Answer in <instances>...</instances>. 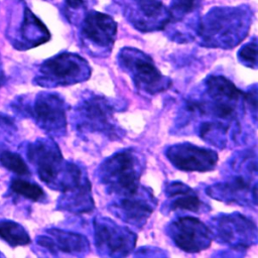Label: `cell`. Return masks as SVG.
I'll return each mask as SVG.
<instances>
[{
    "label": "cell",
    "instance_id": "cell-9",
    "mask_svg": "<svg viewBox=\"0 0 258 258\" xmlns=\"http://www.w3.org/2000/svg\"><path fill=\"white\" fill-rule=\"evenodd\" d=\"M26 155L39 179L50 188L58 190L67 161L57 144L51 138H38L27 145Z\"/></svg>",
    "mask_w": 258,
    "mask_h": 258
},
{
    "label": "cell",
    "instance_id": "cell-15",
    "mask_svg": "<svg viewBox=\"0 0 258 258\" xmlns=\"http://www.w3.org/2000/svg\"><path fill=\"white\" fill-rule=\"evenodd\" d=\"M125 15L142 32L164 29L170 21V12L160 0H127Z\"/></svg>",
    "mask_w": 258,
    "mask_h": 258
},
{
    "label": "cell",
    "instance_id": "cell-25",
    "mask_svg": "<svg viewBox=\"0 0 258 258\" xmlns=\"http://www.w3.org/2000/svg\"><path fill=\"white\" fill-rule=\"evenodd\" d=\"M85 9L84 0H67L66 1V14L67 17H75L76 13Z\"/></svg>",
    "mask_w": 258,
    "mask_h": 258
},
{
    "label": "cell",
    "instance_id": "cell-3",
    "mask_svg": "<svg viewBox=\"0 0 258 258\" xmlns=\"http://www.w3.org/2000/svg\"><path fill=\"white\" fill-rule=\"evenodd\" d=\"M144 158L134 148H125L106 158L97 175L105 190L114 199L134 195L142 186L140 177L144 170Z\"/></svg>",
    "mask_w": 258,
    "mask_h": 258
},
{
    "label": "cell",
    "instance_id": "cell-7",
    "mask_svg": "<svg viewBox=\"0 0 258 258\" xmlns=\"http://www.w3.org/2000/svg\"><path fill=\"white\" fill-rule=\"evenodd\" d=\"M58 191L57 208L76 215L90 214L94 208L90 179L86 171L77 163L67 161Z\"/></svg>",
    "mask_w": 258,
    "mask_h": 258
},
{
    "label": "cell",
    "instance_id": "cell-14",
    "mask_svg": "<svg viewBox=\"0 0 258 258\" xmlns=\"http://www.w3.org/2000/svg\"><path fill=\"white\" fill-rule=\"evenodd\" d=\"M156 205L157 200L152 190L142 185L134 195L113 199L109 211L124 223L140 229L146 224Z\"/></svg>",
    "mask_w": 258,
    "mask_h": 258
},
{
    "label": "cell",
    "instance_id": "cell-13",
    "mask_svg": "<svg viewBox=\"0 0 258 258\" xmlns=\"http://www.w3.org/2000/svg\"><path fill=\"white\" fill-rule=\"evenodd\" d=\"M166 233L177 248L188 253L206 250L213 240L209 226L190 216L179 217L171 221L167 225Z\"/></svg>",
    "mask_w": 258,
    "mask_h": 258
},
{
    "label": "cell",
    "instance_id": "cell-12",
    "mask_svg": "<svg viewBox=\"0 0 258 258\" xmlns=\"http://www.w3.org/2000/svg\"><path fill=\"white\" fill-rule=\"evenodd\" d=\"M29 115L37 126L51 137L63 136L67 132V105L55 93H38L32 105L28 107Z\"/></svg>",
    "mask_w": 258,
    "mask_h": 258
},
{
    "label": "cell",
    "instance_id": "cell-11",
    "mask_svg": "<svg viewBox=\"0 0 258 258\" xmlns=\"http://www.w3.org/2000/svg\"><path fill=\"white\" fill-rule=\"evenodd\" d=\"M117 34L115 20L102 12L91 10L86 13L81 24V40L88 52L106 56L110 53Z\"/></svg>",
    "mask_w": 258,
    "mask_h": 258
},
{
    "label": "cell",
    "instance_id": "cell-26",
    "mask_svg": "<svg viewBox=\"0 0 258 258\" xmlns=\"http://www.w3.org/2000/svg\"><path fill=\"white\" fill-rule=\"evenodd\" d=\"M5 82V76H4V71L2 68V63H1V59H0V87L4 84Z\"/></svg>",
    "mask_w": 258,
    "mask_h": 258
},
{
    "label": "cell",
    "instance_id": "cell-6",
    "mask_svg": "<svg viewBox=\"0 0 258 258\" xmlns=\"http://www.w3.org/2000/svg\"><path fill=\"white\" fill-rule=\"evenodd\" d=\"M90 76L91 68L84 57L72 52H60L40 64L34 84L44 88L66 87L85 82Z\"/></svg>",
    "mask_w": 258,
    "mask_h": 258
},
{
    "label": "cell",
    "instance_id": "cell-5",
    "mask_svg": "<svg viewBox=\"0 0 258 258\" xmlns=\"http://www.w3.org/2000/svg\"><path fill=\"white\" fill-rule=\"evenodd\" d=\"M118 62L139 91L156 95L170 88L171 81L156 68L151 56L135 47H123L118 53Z\"/></svg>",
    "mask_w": 258,
    "mask_h": 258
},
{
    "label": "cell",
    "instance_id": "cell-4",
    "mask_svg": "<svg viewBox=\"0 0 258 258\" xmlns=\"http://www.w3.org/2000/svg\"><path fill=\"white\" fill-rule=\"evenodd\" d=\"M116 105L111 99L95 94L83 98L72 113L76 131L84 136H100L109 140L122 138L121 128L115 120Z\"/></svg>",
    "mask_w": 258,
    "mask_h": 258
},
{
    "label": "cell",
    "instance_id": "cell-10",
    "mask_svg": "<svg viewBox=\"0 0 258 258\" xmlns=\"http://www.w3.org/2000/svg\"><path fill=\"white\" fill-rule=\"evenodd\" d=\"M93 228L96 249L100 255L125 257L134 250L137 236L129 228L102 216L94 218Z\"/></svg>",
    "mask_w": 258,
    "mask_h": 258
},
{
    "label": "cell",
    "instance_id": "cell-16",
    "mask_svg": "<svg viewBox=\"0 0 258 258\" xmlns=\"http://www.w3.org/2000/svg\"><path fill=\"white\" fill-rule=\"evenodd\" d=\"M164 154L175 168L182 171H210L215 168L219 159L215 150L188 142L167 146Z\"/></svg>",
    "mask_w": 258,
    "mask_h": 258
},
{
    "label": "cell",
    "instance_id": "cell-23",
    "mask_svg": "<svg viewBox=\"0 0 258 258\" xmlns=\"http://www.w3.org/2000/svg\"><path fill=\"white\" fill-rule=\"evenodd\" d=\"M198 6V0H172L171 6L169 7L170 12V23L181 21L185 15L194 12Z\"/></svg>",
    "mask_w": 258,
    "mask_h": 258
},
{
    "label": "cell",
    "instance_id": "cell-17",
    "mask_svg": "<svg viewBox=\"0 0 258 258\" xmlns=\"http://www.w3.org/2000/svg\"><path fill=\"white\" fill-rule=\"evenodd\" d=\"M36 243L52 255L82 256L90 251V244L85 236L54 228L37 236Z\"/></svg>",
    "mask_w": 258,
    "mask_h": 258
},
{
    "label": "cell",
    "instance_id": "cell-19",
    "mask_svg": "<svg viewBox=\"0 0 258 258\" xmlns=\"http://www.w3.org/2000/svg\"><path fill=\"white\" fill-rule=\"evenodd\" d=\"M23 5L22 18L11 41L17 49H30L48 41L50 33L25 3Z\"/></svg>",
    "mask_w": 258,
    "mask_h": 258
},
{
    "label": "cell",
    "instance_id": "cell-21",
    "mask_svg": "<svg viewBox=\"0 0 258 258\" xmlns=\"http://www.w3.org/2000/svg\"><path fill=\"white\" fill-rule=\"evenodd\" d=\"M10 188L14 194L32 202H41L45 199V192L41 186L22 178H13Z\"/></svg>",
    "mask_w": 258,
    "mask_h": 258
},
{
    "label": "cell",
    "instance_id": "cell-2",
    "mask_svg": "<svg viewBox=\"0 0 258 258\" xmlns=\"http://www.w3.org/2000/svg\"><path fill=\"white\" fill-rule=\"evenodd\" d=\"M250 23V15L246 9L216 7L201 19L197 34L201 44L205 46L232 48L246 37Z\"/></svg>",
    "mask_w": 258,
    "mask_h": 258
},
{
    "label": "cell",
    "instance_id": "cell-18",
    "mask_svg": "<svg viewBox=\"0 0 258 258\" xmlns=\"http://www.w3.org/2000/svg\"><path fill=\"white\" fill-rule=\"evenodd\" d=\"M164 192L166 201L164 204L165 213L191 212L206 213L210 207L200 198L198 192L181 181H170L165 184Z\"/></svg>",
    "mask_w": 258,
    "mask_h": 258
},
{
    "label": "cell",
    "instance_id": "cell-20",
    "mask_svg": "<svg viewBox=\"0 0 258 258\" xmlns=\"http://www.w3.org/2000/svg\"><path fill=\"white\" fill-rule=\"evenodd\" d=\"M0 238L11 247L24 246L30 243L27 231L18 223L8 220L0 221Z\"/></svg>",
    "mask_w": 258,
    "mask_h": 258
},
{
    "label": "cell",
    "instance_id": "cell-22",
    "mask_svg": "<svg viewBox=\"0 0 258 258\" xmlns=\"http://www.w3.org/2000/svg\"><path fill=\"white\" fill-rule=\"evenodd\" d=\"M0 164L17 175L26 176L30 174L27 164L18 153L3 150L0 153Z\"/></svg>",
    "mask_w": 258,
    "mask_h": 258
},
{
    "label": "cell",
    "instance_id": "cell-8",
    "mask_svg": "<svg viewBox=\"0 0 258 258\" xmlns=\"http://www.w3.org/2000/svg\"><path fill=\"white\" fill-rule=\"evenodd\" d=\"M209 228L213 239L234 250H246L257 243L256 223L239 213L217 215Z\"/></svg>",
    "mask_w": 258,
    "mask_h": 258
},
{
    "label": "cell",
    "instance_id": "cell-1",
    "mask_svg": "<svg viewBox=\"0 0 258 258\" xmlns=\"http://www.w3.org/2000/svg\"><path fill=\"white\" fill-rule=\"evenodd\" d=\"M228 169L230 172L223 181L211 184L206 188L207 195L226 204L256 208V151L248 149L236 154L229 162Z\"/></svg>",
    "mask_w": 258,
    "mask_h": 258
},
{
    "label": "cell",
    "instance_id": "cell-24",
    "mask_svg": "<svg viewBox=\"0 0 258 258\" xmlns=\"http://www.w3.org/2000/svg\"><path fill=\"white\" fill-rule=\"evenodd\" d=\"M238 58L244 66L256 69L257 68V40L256 37L248 43L244 44L238 51Z\"/></svg>",
    "mask_w": 258,
    "mask_h": 258
}]
</instances>
